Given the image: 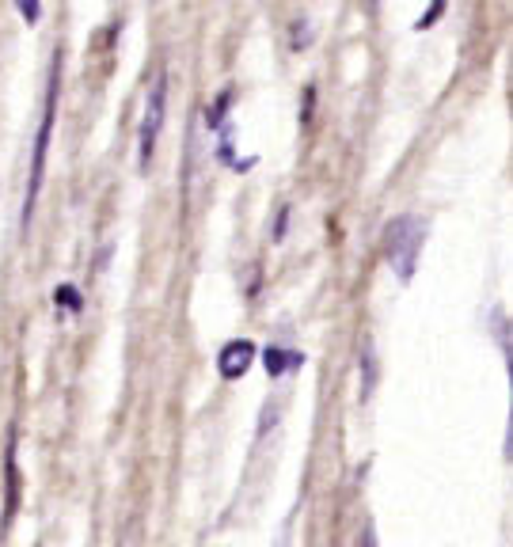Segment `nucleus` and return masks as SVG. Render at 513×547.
Returning <instances> with one entry per match:
<instances>
[{"label": "nucleus", "instance_id": "1", "mask_svg": "<svg viewBox=\"0 0 513 547\" xmlns=\"http://www.w3.org/2000/svg\"><path fill=\"white\" fill-rule=\"evenodd\" d=\"M57 92H61V54H54V65H50L46 111H42V122H38L35 156H31V175H27V198H23V228L31 225V213H35V198H38V190H42V175H46V152H50V137H54Z\"/></svg>", "mask_w": 513, "mask_h": 547}, {"label": "nucleus", "instance_id": "2", "mask_svg": "<svg viewBox=\"0 0 513 547\" xmlns=\"http://www.w3.org/2000/svg\"><path fill=\"white\" fill-rule=\"evenodd\" d=\"M422 244H426V221L415 217V213H403V217H396L392 225L384 228V255H388L392 270L399 274V282L415 278Z\"/></svg>", "mask_w": 513, "mask_h": 547}, {"label": "nucleus", "instance_id": "3", "mask_svg": "<svg viewBox=\"0 0 513 547\" xmlns=\"http://www.w3.org/2000/svg\"><path fill=\"white\" fill-rule=\"evenodd\" d=\"M164 111H168V76L160 69L149 92V103H145V118H141V168H149L156 137H160V126H164Z\"/></svg>", "mask_w": 513, "mask_h": 547}, {"label": "nucleus", "instance_id": "4", "mask_svg": "<svg viewBox=\"0 0 513 547\" xmlns=\"http://www.w3.org/2000/svg\"><path fill=\"white\" fill-rule=\"evenodd\" d=\"M259 358V350H255V342L251 339H232L221 346V354H217V373L225 380H240L255 365Z\"/></svg>", "mask_w": 513, "mask_h": 547}, {"label": "nucleus", "instance_id": "5", "mask_svg": "<svg viewBox=\"0 0 513 547\" xmlns=\"http://www.w3.org/2000/svg\"><path fill=\"white\" fill-rule=\"evenodd\" d=\"M4 483H8V494H4V532L12 529L19 510V468H16V434L8 437V453H4Z\"/></svg>", "mask_w": 513, "mask_h": 547}, {"label": "nucleus", "instance_id": "6", "mask_svg": "<svg viewBox=\"0 0 513 547\" xmlns=\"http://www.w3.org/2000/svg\"><path fill=\"white\" fill-rule=\"evenodd\" d=\"M297 361H301V354H285V350L274 346V350H266V373H270V377H282L285 369H293Z\"/></svg>", "mask_w": 513, "mask_h": 547}, {"label": "nucleus", "instance_id": "7", "mask_svg": "<svg viewBox=\"0 0 513 547\" xmlns=\"http://www.w3.org/2000/svg\"><path fill=\"white\" fill-rule=\"evenodd\" d=\"M54 301L61 304L65 312H80V308H84V304H80V289H76V285H57Z\"/></svg>", "mask_w": 513, "mask_h": 547}, {"label": "nucleus", "instance_id": "8", "mask_svg": "<svg viewBox=\"0 0 513 547\" xmlns=\"http://www.w3.org/2000/svg\"><path fill=\"white\" fill-rule=\"evenodd\" d=\"M285 228H289V209H278V221H274V240H278V244H282L285 240Z\"/></svg>", "mask_w": 513, "mask_h": 547}, {"label": "nucleus", "instance_id": "9", "mask_svg": "<svg viewBox=\"0 0 513 547\" xmlns=\"http://www.w3.org/2000/svg\"><path fill=\"white\" fill-rule=\"evenodd\" d=\"M441 12H445V4H434V8H426V16H422V19L415 23V31H422V27H430V23H434V19L441 16Z\"/></svg>", "mask_w": 513, "mask_h": 547}, {"label": "nucleus", "instance_id": "10", "mask_svg": "<svg viewBox=\"0 0 513 547\" xmlns=\"http://www.w3.org/2000/svg\"><path fill=\"white\" fill-rule=\"evenodd\" d=\"M19 12H23L27 19H38V16H42V8H35V4H19Z\"/></svg>", "mask_w": 513, "mask_h": 547}, {"label": "nucleus", "instance_id": "11", "mask_svg": "<svg viewBox=\"0 0 513 547\" xmlns=\"http://www.w3.org/2000/svg\"><path fill=\"white\" fill-rule=\"evenodd\" d=\"M365 547H377V532H373V525L365 529Z\"/></svg>", "mask_w": 513, "mask_h": 547}]
</instances>
